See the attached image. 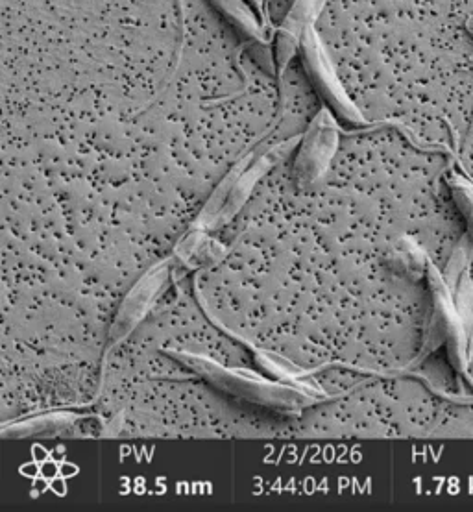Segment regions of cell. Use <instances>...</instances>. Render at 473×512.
I'll return each instance as SVG.
<instances>
[{"label": "cell", "instance_id": "6da1fadb", "mask_svg": "<svg viewBox=\"0 0 473 512\" xmlns=\"http://www.w3.org/2000/svg\"><path fill=\"white\" fill-rule=\"evenodd\" d=\"M300 50L304 54V63L309 74L313 76L318 91L326 97L331 108L342 115L346 121L355 124H364L363 115L359 108L353 104L352 98L344 91L340 84L335 65L329 58L328 49L316 34L315 26H311L304 34Z\"/></svg>", "mask_w": 473, "mask_h": 512}, {"label": "cell", "instance_id": "7a4b0ae2", "mask_svg": "<svg viewBox=\"0 0 473 512\" xmlns=\"http://www.w3.org/2000/svg\"><path fill=\"white\" fill-rule=\"evenodd\" d=\"M339 134V126L331 119L329 111H320L305 135L304 145L296 159V178L300 187L315 183L328 171L331 158L337 152Z\"/></svg>", "mask_w": 473, "mask_h": 512}, {"label": "cell", "instance_id": "3957f363", "mask_svg": "<svg viewBox=\"0 0 473 512\" xmlns=\"http://www.w3.org/2000/svg\"><path fill=\"white\" fill-rule=\"evenodd\" d=\"M211 6L230 23L235 30H239L241 36L248 39L252 45V58L259 63V67L265 73L276 76L278 67H276V58L274 52L270 50V45L276 37V32L268 30L263 25L261 19H257V13L252 12V8L244 0H209Z\"/></svg>", "mask_w": 473, "mask_h": 512}, {"label": "cell", "instance_id": "277c9868", "mask_svg": "<svg viewBox=\"0 0 473 512\" xmlns=\"http://www.w3.org/2000/svg\"><path fill=\"white\" fill-rule=\"evenodd\" d=\"M326 2L328 0H294L274 37V58L279 74L285 73V69L289 67L294 54L302 45L305 32L315 26Z\"/></svg>", "mask_w": 473, "mask_h": 512}, {"label": "cell", "instance_id": "5b68a950", "mask_svg": "<svg viewBox=\"0 0 473 512\" xmlns=\"http://www.w3.org/2000/svg\"><path fill=\"white\" fill-rule=\"evenodd\" d=\"M165 281H167V269L163 267V269L156 270L145 283H141L134 296H130L126 300V304L122 305V311L115 322L113 333H111V337L115 341L122 339L128 331L132 330L135 322L143 317L146 305L154 298V294L158 293L159 289L165 285Z\"/></svg>", "mask_w": 473, "mask_h": 512}, {"label": "cell", "instance_id": "8992f818", "mask_svg": "<svg viewBox=\"0 0 473 512\" xmlns=\"http://www.w3.org/2000/svg\"><path fill=\"white\" fill-rule=\"evenodd\" d=\"M250 2H252V6H254L257 17L263 21V25L267 26L268 30L276 32V30L272 28V21H270V15H268L267 2H265V0H250Z\"/></svg>", "mask_w": 473, "mask_h": 512}, {"label": "cell", "instance_id": "52a82bcc", "mask_svg": "<svg viewBox=\"0 0 473 512\" xmlns=\"http://www.w3.org/2000/svg\"><path fill=\"white\" fill-rule=\"evenodd\" d=\"M473 143V119L472 124H470V130H468V145H472Z\"/></svg>", "mask_w": 473, "mask_h": 512}, {"label": "cell", "instance_id": "ba28073f", "mask_svg": "<svg viewBox=\"0 0 473 512\" xmlns=\"http://www.w3.org/2000/svg\"><path fill=\"white\" fill-rule=\"evenodd\" d=\"M265 2H267V6H268V2H272V0H265Z\"/></svg>", "mask_w": 473, "mask_h": 512}]
</instances>
